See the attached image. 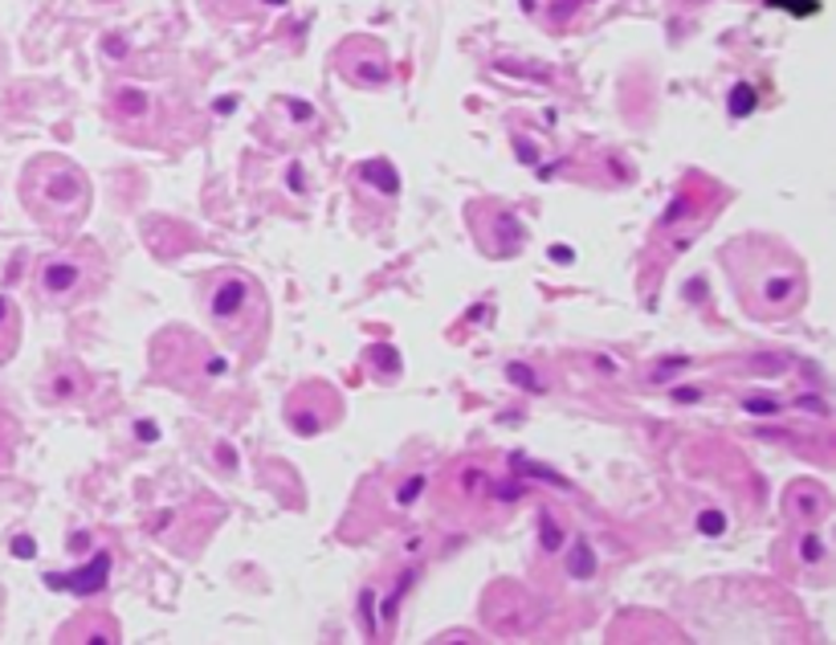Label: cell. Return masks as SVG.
Instances as JSON below:
<instances>
[{"label":"cell","mask_w":836,"mask_h":645,"mask_svg":"<svg viewBox=\"0 0 836 645\" xmlns=\"http://www.w3.org/2000/svg\"><path fill=\"white\" fill-rule=\"evenodd\" d=\"M722 262H726V278L735 287L738 303L747 306V315H755V319H787L803 306L808 274L784 241H731L722 250Z\"/></svg>","instance_id":"1"},{"label":"cell","mask_w":836,"mask_h":645,"mask_svg":"<svg viewBox=\"0 0 836 645\" xmlns=\"http://www.w3.org/2000/svg\"><path fill=\"white\" fill-rule=\"evenodd\" d=\"M204 311L220 340L233 347L237 356H257L269 336V299L262 282L241 270H220L208 278L204 290Z\"/></svg>","instance_id":"2"},{"label":"cell","mask_w":836,"mask_h":645,"mask_svg":"<svg viewBox=\"0 0 836 645\" xmlns=\"http://www.w3.org/2000/svg\"><path fill=\"white\" fill-rule=\"evenodd\" d=\"M21 201L46 229L69 233L90 213V180L62 155H37L21 172Z\"/></svg>","instance_id":"3"},{"label":"cell","mask_w":836,"mask_h":645,"mask_svg":"<svg viewBox=\"0 0 836 645\" xmlns=\"http://www.w3.org/2000/svg\"><path fill=\"white\" fill-rule=\"evenodd\" d=\"M106 282V266L94 250H66L41 262L37 270V294L50 306H74L99 294Z\"/></svg>","instance_id":"4"},{"label":"cell","mask_w":836,"mask_h":645,"mask_svg":"<svg viewBox=\"0 0 836 645\" xmlns=\"http://www.w3.org/2000/svg\"><path fill=\"white\" fill-rule=\"evenodd\" d=\"M469 222H473V241H478L482 254H490V257L519 254L522 241H527L519 217L498 201H478L473 208H469Z\"/></svg>","instance_id":"5"},{"label":"cell","mask_w":836,"mask_h":645,"mask_svg":"<svg viewBox=\"0 0 836 645\" xmlns=\"http://www.w3.org/2000/svg\"><path fill=\"white\" fill-rule=\"evenodd\" d=\"M339 69H343L347 83L364 86V90L388 86V78H392V66H388L384 50L371 46V41H352V46H343V50H339Z\"/></svg>","instance_id":"6"},{"label":"cell","mask_w":836,"mask_h":645,"mask_svg":"<svg viewBox=\"0 0 836 645\" xmlns=\"http://www.w3.org/2000/svg\"><path fill=\"white\" fill-rule=\"evenodd\" d=\"M828 491L820 482H791L784 494V515L800 527H816L828 515Z\"/></svg>","instance_id":"7"},{"label":"cell","mask_w":836,"mask_h":645,"mask_svg":"<svg viewBox=\"0 0 836 645\" xmlns=\"http://www.w3.org/2000/svg\"><path fill=\"white\" fill-rule=\"evenodd\" d=\"M106 577H111V556H99L90 572H86V568H74L66 577H46V584H50V589H74V593L86 596V593H102V589H106Z\"/></svg>","instance_id":"8"},{"label":"cell","mask_w":836,"mask_h":645,"mask_svg":"<svg viewBox=\"0 0 836 645\" xmlns=\"http://www.w3.org/2000/svg\"><path fill=\"white\" fill-rule=\"evenodd\" d=\"M21 347V319H17V306L9 303L4 294H0V364L4 359H13Z\"/></svg>","instance_id":"9"},{"label":"cell","mask_w":836,"mask_h":645,"mask_svg":"<svg viewBox=\"0 0 836 645\" xmlns=\"http://www.w3.org/2000/svg\"><path fill=\"white\" fill-rule=\"evenodd\" d=\"M213 9H217L220 17H250L253 9H262V4H282V0H208Z\"/></svg>","instance_id":"10"},{"label":"cell","mask_w":836,"mask_h":645,"mask_svg":"<svg viewBox=\"0 0 836 645\" xmlns=\"http://www.w3.org/2000/svg\"><path fill=\"white\" fill-rule=\"evenodd\" d=\"M74 396H83V384H78V376L62 368L58 380H53V389H50V401H74Z\"/></svg>","instance_id":"11"},{"label":"cell","mask_w":836,"mask_h":645,"mask_svg":"<svg viewBox=\"0 0 836 645\" xmlns=\"http://www.w3.org/2000/svg\"><path fill=\"white\" fill-rule=\"evenodd\" d=\"M359 176H368V180H376V185L384 180L388 197H396V192H401V180H396V172L388 168V164H364V168H359Z\"/></svg>","instance_id":"12"},{"label":"cell","mask_w":836,"mask_h":645,"mask_svg":"<svg viewBox=\"0 0 836 645\" xmlns=\"http://www.w3.org/2000/svg\"><path fill=\"white\" fill-rule=\"evenodd\" d=\"M751 106H755V94L747 90V86L731 94V115H751Z\"/></svg>","instance_id":"13"},{"label":"cell","mask_w":836,"mask_h":645,"mask_svg":"<svg viewBox=\"0 0 836 645\" xmlns=\"http://www.w3.org/2000/svg\"><path fill=\"white\" fill-rule=\"evenodd\" d=\"M722 523H726L722 515H702V519H698V527H702L706 535H722Z\"/></svg>","instance_id":"14"},{"label":"cell","mask_w":836,"mask_h":645,"mask_svg":"<svg viewBox=\"0 0 836 645\" xmlns=\"http://www.w3.org/2000/svg\"><path fill=\"white\" fill-rule=\"evenodd\" d=\"M13 552H25V556H29V552H34V544H29V540H13Z\"/></svg>","instance_id":"15"},{"label":"cell","mask_w":836,"mask_h":645,"mask_svg":"<svg viewBox=\"0 0 836 645\" xmlns=\"http://www.w3.org/2000/svg\"><path fill=\"white\" fill-rule=\"evenodd\" d=\"M99 4H111V0H99Z\"/></svg>","instance_id":"16"}]
</instances>
